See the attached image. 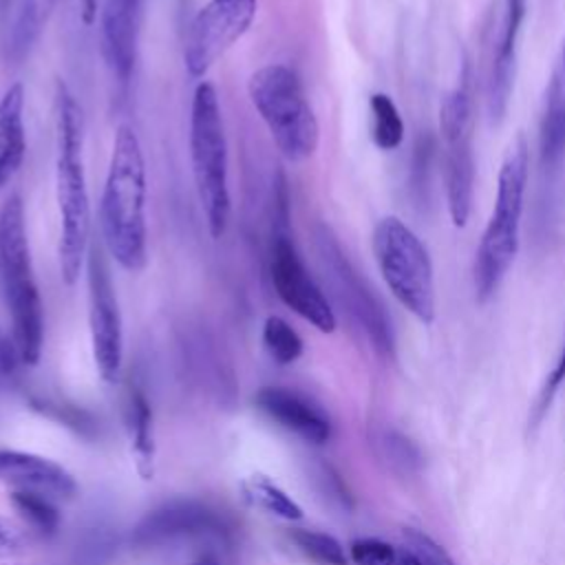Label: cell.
Instances as JSON below:
<instances>
[{
	"label": "cell",
	"instance_id": "cell-1",
	"mask_svg": "<svg viewBox=\"0 0 565 565\" xmlns=\"http://www.w3.org/2000/svg\"><path fill=\"white\" fill-rule=\"evenodd\" d=\"M82 108L68 86L55 84V201L60 212V276L73 287L90 247V199L84 174Z\"/></svg>",
	"mask_w": 565,
	"mask_h": 565
},
{
	"label": "cell",
	"instance_id": "cell-2",
	"mask_svg": "<svg viewBox=\"0 0 565 565\" xmlns=\"http://www.w3.org/2000/svg\"><path fill=\"white\" fill-rule=\"evenodd\" d=\"M146 194V161L139 137L128 124H121L113 137L99 218L104 245L126 271H141L148 263Z\"/></svg>",
	"mask_w": 565,
	"mask_h": 565
},
{
	"label": "cell",
	"instance_id": "cell-3",
	"mask_svg": "<svg viewBox=\"0 0 565 565\" xmlns=\"http://www.w3.org/2000/svg\"><path fill=\"white\" fill-rule=\"evenodd\" d=\"M0 278L11 311L13 344L24 364H38L44 342V307L35 285L24 205L11 194L0 207Z\"/></svg>",
	"mask_w": 565,
	"mask_h": 565
},
{
	"label": "cell",
	"instance_id": "cell-4",
	"mask_svg": "<svg viewBox=\"0 0 565 565\" xmlns=\"http://www.w3.org/2000/svg\"><path fill=\"white\" fill-rule=\"evenodd\" d=\"M530 152L519 135L503 157L497 177V196L475 256V294L486 302L499 289L503 276L519 254V234L523 216V196L527 183Z\"/></svg>",
	"mask_w": 565,
	"mask_h": 565
},
{
	"label": "cell",
	"instance_id": "cell-5",
	"mask_svg": "<svg viewBox=\"0 0 565 565\" xmlns=\"http://www.w3.org/2000/svg\"><path fill=\"white\" fill-rule=\"evenodd\" d=\"M247 93L287 161H307L318 150L320 126L294 68L285 64L260 66L249 75Z\"/></svg>",
	"mask_w": 565,
	"mask_h": 565
},
{
	"label": "cell",
	"instance_id": "cell-6",
	"mask_svg": "<svg viewBox=\"0 0 565 565\" xmlns=\"http://www.w3.org/2000/svg\"><path fill=\"white\" fill-rule=\"evenodd\" d=\"M190 161L207 232L221 238L232 214L227 185V139L216 88L201 82L194 88L190 106Z\"/></svg>",
	"mask_w": 565,
	"mask_h": 565
},
{
	"label": "cell",
	"instance_id": "cell-7",
	"mask_svg": "<svg viewBox=\"0 0 565 565\" xmlns=\"http://www.w3.org/2000/svg\"><path fill=\"white\" fill-rule=\"evenodd\" d=\"M371 245L391 294L419 322L430 324L435 320V271L422 238L391 214L375 223Z\"/></svg>",
	"mask_w": 565,
	"mask_h": 565
},
{
	"label": "cell",
	"instance_id": "cell-8",
	"mask_svg": "<svg viewBox=\"0 0 565 565\" xmlns=\"http://www.w3.org/2000/svg\"><path fill=\"white\" fill-rule=\"evenodd\" d=\"M439 135L444 143V181L448 214L455 227L468 223L475 196L472 154V97L468 84L446 93L439 106Z\"/></svg>",
	"mask_w": 565,
	"mask_h": 565
},
{
	"label": "cell",
	"instance_id": "cell-9",
	"mask_svg": "<svg viewBox=\"0 0 565 565\" xmlns=\"http://www.w3.org/2000/svg\"><path fill=\"white\" fill-rule=\"evenodd\" d=\"M316 247H318L322 267L329 276V282L338 300L347 309V313L360 324V329L366 333L375 351L380 355L391 358L395 353V335H393L391 318L384 311V305L380 302V298L373 294V289L349 263L347 254L342 252L340 243L335 241L329 227L320 225L316 230Z\"/></svg>",
	"mask_w": 565,
	"mask_h": 565
},
{
	"label": "cell",
	"instance_id": "cell-10",
	"mask_svg": "<svg viewBox=\"0 0 565 565\" xmlns=\"http://www.w3.org/2000/svg\"><path fill=\"white\" fill-rule=\"evenodd\" d=\"M86 280H88V331L93 358L99 375L106 382H115L124 360V331L117 294L110 280L99 245L90 243L86 254Z\"/></svg>",
	"mask_w": 565,
	"mask_h": 565
},
{
	"label": "cell",
	"instance_id": "cell-11",
	"mask_svg": "<svg viewBox=\"0 0 565 565\" xmlns=\"http://www.w3.org/2000/svg\"><path fill=\"white\" fill-rule=\"evenodd\" d=\"M256 0H210L192 20L183 64L192 79L205 77L214 62L252 26Z\"/></svg>",
	"mask_w": 565,
	"mask_h": 565
},
{
	"label": "cell",
	"instance_id": "cell-12",
	"mask_svg": "<svg viewBox=\"0 0 565 565\" xmlns=\"http://www.w3.org/2000/svg\"><path fill=\"white\" fill-rule=\"evenodd\" d=\"M269 276L278 298L302 320L313 324L322 333L335 331V313L316 285L311 274L307 271L294 241L287 232H276L271 241V260Z\"/></svg>",
	"mask_w": 565,
	"mask_h": 565
},
{
	"label": "cell",
	"instance_id": "cell-13",
	"mask_svg": "<svg viewBox=\"0 0 565 565\" xmlns=\"http://www.w3.org/2000/svg\"><path fill=\"white\" fill-rule=\"evenodd\" d=\"M227 525L218 510L196 499L168 501L139 519L130 541L135 547L154 550L188 539L225 536Z\"/></svg>",
	"mask_w": 565,
	"mask_h": 565
},
{
	"label": "cell",
	"instance_id": "cell-14",
	"mask_svg": "<svg viewBox=\"0 0 565 565\" xmlns=\"http://www.w3.org/2000/svg\"><path fill=\"white\" fill-rule=\"evenodd\" d=\"M254 404L269 419L309 444H324L331 437V422L327 413L298 391L285 386H263L254 395Z\"/></svg>",
	"mask_w": 565,
	"mask_h": 565
},
{
	"label": "cell",
	"instance_id": "cell-15",
	"mask_svg": "<svg viewBox=\"0 0 565 565\" xmlns=\"http://www.w3.org/2000/svg\"><path fill=\"white\" fill-rule=\"evenodd\" d=\"M141 0H104L99 9L102 53L119 82H126L135 66Z\"/></svg>",
	"mask_w": 565,
	"mask_h": 565
},
{
	"label": "cell",
	"instance_id": "cell-16",
	"mask_svg": "<svg viewBox=\"0 0 565 565\" xmlns=\"http://www.w3.org/2000/svg\"><path fill=\"white\" fill-rule=\"evenodd\" d=\"M527 0H503V22H501V35L492 55L490 75H488V115L492 121H501L512 84H514V66H516V42L519 31L525 18Z\"/></svg>",
	"mask_w": 565,
	"mask_h": 565
},
{
	"label": "cell",
	"instance_id": "cell-17",
	"mask_svg": "<svg viewBox=\"0 0 565 565\" xmlns=\"http://www.w3.org/2000/svg\"><path fill=\"white\" fill-rule=\"evenodd\" d=\"M0 481L15 486V490H31L44 497L71 499L77 483L60 463L22 450H0Z\"/></svg>",
	"mask_w": 565,
	"mask_h": 565
},
{
	"label": "cell",
	"instance_id": "cell-18",
	"mask_svg": "<svg viewBox=\"0 0 565 565\" xmlns=\"http://www.w3.org/2000/svg\"><path fill=\"white\" fill-rule=\"evenodd\" d=\"M24 152V86L15 82L0 97V190L20 170Z\"/></svg>",
	"mask_w": 565,
	"mask_h": 565
},
{
	"label": "cell",
	"instance_id": "cell-19",
	"mask_svg": "<svg viewBox=\"0 0 565 565\" xmlns=\"http://www.w3.org/2000/svg\"><path fill=\"white\" fill-rule=\"evenodd\" d=\"M539 154L543 168H554L565 154V73L554 68L539 128Z\"/></svg>",
	"mask_w": 565,
	"mask_h": 565
},
{
	"label": "cell",
	"instance_id": "cell-20",
	"mask_svg": "<svg viewBox=\"0 0 565 565\" xmlns=\"http://www.w3.org/2000/svg\"><path fill=\"white\" fill-rule=\"evenodd\" d=\"M128 428L132 437V452L137 457V468L143 479L152 477L154 441H152V408L141 388L132 386L128 393Z\"/></svg>",
	"mask_w": 565,
	"mask_h": 565
},
{
	"label": "cell",
	"instance_id": "cell-21",
	"mask_svg": "<svg viewBox=\"0 0 565 565\" xmlns=\"http://www.w3.org/2000/svg\"><path fill=\"white\" fill-rule=\"evenodd\" d=\"M241 488H243L245 499L252 505H256V508H260V510H265V512H269L278 519H285V521L302 519V508L282 488H278L271 479H267L265 475L247 477Z\"/></svg>",
	"mask_w": 565,
	"mask_h": 565
},
{
	"label": "cell",
	"instance_id": "cell-22",
	"mask_svg": "<svg viewBox=\"0 0 565 565\" xmlns=\"http://www.w3.org/2000/svg\"><path fill=\"white\" fill-rule=\"evenodd\" d=\"M371 108V139L380 150H395L404 141V121L395 102L386 93H373Z\"/></svg>",
	"mask_w": 565,
	"mask_h": 565
},
{
	"label": "cell",
	"instance_id": "cell-23",
	"mask_svg": "<svg viewBox=\"0 0 565 565\" xmlns=\"http://www.w3.org/2000/svg\"><path fill=\"white\" fill-rule=\"evenodd\" d=\"M263 344L274 362L291 364L302 355V338L280 316H269L263 324Z\"/></svg>",
	"mask_w": 565,
	"mask_h": 565
},
{
	"label": "cell",
	"instance_id": "cell-24",
	"mask_svg": "<svg viewBox=\"0 0 565 565\" xmlns=\"http://www.w3.org/2000/svg\"><path fill=\"white\" fill-rule=\"evenodd\" d=\"M291 541L305 556H309L311 561H316L320 565H347L349 563L342 543L327 532L298 527V530H291Z\"/></svg>",
	"mask_w": 565,
	"mask_h": 565
},
{
	"label": "cell",
	"instance_id": "cell-25",
	"mask_svg": "<svg viewBox=\"0 0 565 565\" xmlns=\"http://www.w3.org/2000/svg\"><path fill=\"white\" fill-rule=\"evenodd\" d=\"M11 503L20 512V516L26 519L29 525H33L42 534H55L60 527V512L49 501V497L31 490H13Z\"/></svg>",
	"mask_w": 565,
	"mask_h": 565
},
{
	"label": "cell",
	"instance_id": "cell-26",
	"mask_svg": "<svg viewBox=\"0 0 565 565\" xmlns=\"http://www.w3.org/2000/svg\"><path fill=\"white\" fill-rule=\"evenodd\" d=\"M380 446H382V457L399 472L408 475V472H415L419 466H422V455H419V448L408 439L404 437L402 433H395V430H388L380 437Z\"/></svg>",
	"mask_w": 565,
	"mask_h": 565
},
{
	"label": "cell",
	"instance_id": "cell-27",
	"mask_svg": "<svg viewBox=\"0 0 565 565\" xmlns=\"http://www.w3.org/2000/svg\"><path fill=\"white\" fill-rule=\"evenodd\" d=\"M404 550L417 558L419 565H457L452 556L426 532L417 527H404L402 530Z\"/></svg>",
	"mask_w": 565,
	"mask_h": 565
},
{
	"label": "cell",
	"instance_id": "cell-28",
	"mask_svg": "<svg viewBox=\"0 0 565 565\" xmlns=\"http://www.w3.org/2000/svg\"><path fill=\"white\" fill-rule=\"evenodd\" d=\"M349 558L353 565H395L397 552L382 539L362 536L349 545Z\"/></svg>",
	"mask_w": 565,
	"mask_h": 565
},
{
	"label": "cell",
	"instance_id": "cell-29",
	"mask_svg": "<svg viewBox=\"0 0 565 565\" xmlns=\"http://www.w3.org/2000/svg\"><path fill=\"white\" fill-rule=\"evenodd\" d=\"M24 547L26 543L22 530L13 521L0 516V558H13L22 554Z\"/></svg>",
	"mask_w": 565,
	"mask_h": 565
},
{
	"label": "cell",
	"instance_id": "cell-30",
	"mask_svg": "<svg viewBox=\"0 0 565 565\" xmlns=\"http://www.w3.org/2000/svg\"><path fill=\"white\" fill-rule=\"evenodd\" d=\"M563 380H565V347H563V351H561V355H558L554 369L550 371V375H547V380H545V384H543V388H541L539 404H536V422L541 419V415H543L545 408L550 406V402H552V397H554V393L558 391V386H561Z\"/></svg>",
	"mask_w": 565,
	"mask_h": 565
},
{
	"label": "cell",
	"instance_id": "cell-31",
	"mask_svg": "<svg viewBox=\"0 0 565 565\" xmlns=\"http://www.w3.org/2000/svg\"><path fill=\"white\" fill-rule=\"evenodd\" d=\"M99 0H79V15L84 24H93L97 20Z\"/></svg>",
	"mask_w": 565,
	"mask_h": 565
},
{
	"label": "cell",
	"instance_id": "cell-32",
	"mask_svg": "<svg viewBox=\"0 0 565 565\" xmlns=\"http://www.w3.org/2000/svg\"><path fill=\"white\" fill-rule=\"evenodd\" d=\"M395 565H419V563H417V558H415L413 554H408V552L404 550L402 554H397V561H395Z\"/></svg>",
	"mask_w": 565,
	"mask_h": 565
},
{
	"label": "cell",
	"instance_id": "cell-33",
	"mask_svg": "<svg viewBox=\"0 0 565 565\" xmlns=\"http://www.w3.org/2000/svg\"><path fill=\"white\" fill-rule=\"evenodd\" d=\"M190 565H221L216 558H212V556H201V558H196L194 563H190Z\"/></svg>",
	"mask_w": 565,
	"mask_h": 565
},
{
	"label": "cell",
	"instance_id": "cell-34",
	"mask_svg": "<svg viewBox=\"0 0 565 565\" xmlns=\"http://www.w3.org/2000/svg\"><path fill=\"white\" fill-rule=\"evenodd\" d=\"M556 68H561L563 73H565V42H563V51H561V60H558V64H556Z\"/></svg>",
	"mask_w": 565,
	"mask_h": 565
}]
</instances>
